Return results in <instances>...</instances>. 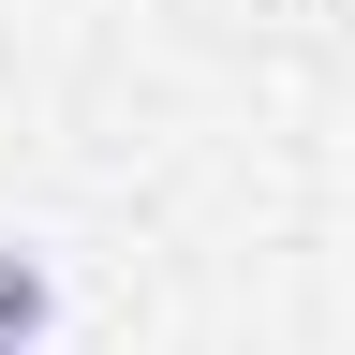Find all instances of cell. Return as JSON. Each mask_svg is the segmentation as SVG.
<instances>
[{
    "label": "cell",
    "instance_id": "cell-1",
    "mask_svg": "<svg viewBox=\"0 0 355 355\" xmlns=\"http://www.w3.org/2000/svg\"><path fill=\"white\" fill-rule=\"evenodd\" d=\"M44 326H60V282H44V252H15V237H0V355H30Z\"/></svg>",
    "mask_w": 355,
    "mask_h": 355
}]
</instances>
